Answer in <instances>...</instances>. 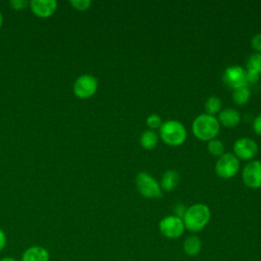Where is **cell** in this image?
Returning <instances> with one entry per match:
<instances>
[{
  "label": "cell",
  "mask_w": 261,
  "mask_h": 261,
  "mask_svg": "<svg viewBox=\"0 0 261 261\" xmlns=\"http://www.w3.org/2000/svg\"><path fill=\"white\" fill-rule=\"evenodd\" d=\"M210 219V209L207 205L196 203L186 210L182 217L184 225L191 231H200L203 229Z\"/></svg>",
  "instance_id": "obj_1"
},
{
  "label": "cell",
  "mask_w": 261,
  "mask_h": 261,
  "mask_svg": "<svg viewBox=\"0 0 261 261\" xmlns=\"http://www.w3.org/2000/svg\"><path fill=\"white\" fill-rule=\"evenodd\" d=\"M219 121L214 115L202 113L198 115L192 124L194 135L202 141H210L219 133Z\"/></svg>",
  "instance_id": "obj_2"
},
{
  "label": "cell",
  "mask_w": 261,
  "mask_h": 261,
  "mask_svg": "<svg viewBox=\"0 0 261 261\" xmlns=\"http://www.w3.org/2000/svg\"><path fill=\"white\" fill-rule=\"evenodd\" d=\"M159 133L162 141L170 146L180 145L187 138V129L185 125L180 121L174 119L162 122Z\"/></svg>",
  "instance_id": "obj_3"
},
{
  "label": "cell",
  "mask_w": 261,
  "mask_h": 261,
  "mask_svg": "<svg viewBox=\"0 0 261 261\" xmlns=\"http://www.w3.org/2000/svg\"><path fill=\"white\" fill-rule=\"evenodd\" d=\"M136 186L139 192L146 198L162 197V190L159 182L146 171H141L137 174Z\"/></svg>",
  "instance_id": "obj_4"
},
{
  "label": "cell",
  "mask_w": 261,
  "mask_h": 261,
  "mask_svg": "<svg viewBox=\"0 0 261 261\" xmlns=\"http://www.w3.org/2000/svg\"><path fill=\"white\" fill-rule=\"evenodd\" d=\"M240 168L239 158L231 153H223L215 164V172L222 178H230L237 174Z\"/></svg>",
  "instance_id": "obj_5"
},
{
  "label": "cell",
  "mask_w": 261,
  "mask_h": 261,
  "mask_svg": "<svg viewBox=\"0 0 261 261\" xmlns=\"http://www.w3.org/2000/svg\"><path fill=\"white\" fill-rule=\"evenodd\" d=\"M98 88L97 79L89 73L80 75L73 85L74 94L82 99H87L93 96Z\"/></svg>",
  "instance_id": "obj_6"
},
{
  "label": "cell",
  "mask_w": 261,
  "mask_h": 261,
  "mask_svg": "<svg viewBox=\"0 0 261 261\" xmlns=\"http://www.w3.org/2000/svg\"><path fill=\"white\" fill-rule=\"evenodd\" d=\"M159 229L164 237L169 239H176L182 234L185 225L181 218L175 215H170L160 220Z\"/></svg>",
  "instance_id": "obj_7"
},
{
  "label": "cell",
  "mask_w": 261,
  "mask_h": 261,
  "mask_svg": "<svg viewBox=\"0 0 261 261\" xmlns=\"http://www.w3.org/2000/svg\"><path fill=\"white\" fill-rule=\"evenodd\" d=\"M243 180L251 189L261 188V161L253 160L244 167Z\"/></svg>",
  "instance_id": "obj_8"
},
{
  "label": "cell",
  "mask_w": 261,
  "mask_h": 261,
  "mask_svg": "<svg viewBox=\"0 0 261 261\" xmlns=\"http://www.w3.org/2000/svg\"><path fill=\"white\" fill-rule=\"evenodd\" d=\"M233 151L238 158L243 160L252 159L258 152L257 143L250 138L244 137L238 139L233 144Z\"/></svg>",
  "instance_id": "obj_9"
},
{
  "label": "cell",
  "mask_w": 261,
  "mask_h": 261,
  "mask_svg": "<svg viewBox=\"0 0 261 261\" xmlns=\"http://www.w3.org/2000/svg\"><path fill=\"white\" fill-rule=\"evenodd\" d=\"M222 79L224 84L232 89L248 85L246 80V70L239 65L228 66L224 70Z\"/></svg>",
  "instance_id": "obj_10"
},
{
  "label": "cell",
  "mask_w": 261,
  "mask_h": 261,
  "mask_svg": "<svg viewBox=\"0 0 261 261\" xmlns=\"http://www.w3.org/2000/svg\"><path fill=\"white\" fill-rule=\"evenodd\" d=\"M29 4L32 11L40 17L52 15L57 8V2L55 0H32Z\"/></svg>",
  "instance_id": "obj_11"
},
{
  "label": "cell",
  "mask_w": 261,
  "mask_h": 261,
  "mask_svg": "<svg viewBox=\"0 0 261 261\" xmlns=\"http://www.w3.org/2000/svg\"><path fill=\"white\" fill-rule=\"evenodd\" d=\"M21 261H49V253L42 247H31L23 252Z\"/></svg>",
  "instance_id": "obj_12"
},
{
  "label": "cell",
  "mask_w": 261,
  "mask_h": 261,
  "mask_svg": "<svg viewBox=\"0 0 261 261\" xmlns=\"http://www.w3.org/2000/svg\"><path fill=\"white\" fill-rule=\"evenodd\" d=\"M241 119V115L238 110L233 108H225L220 111L218 115V121H220L224 126L232 127L236 126Z\"/></svg>",
  "instance_id": "obj_13"
},
{
  "label": "cell",
  "mask_w": 261,
  "mask_h": 261,
  "mask_svg": "<svg viewBox=\"0 0 261 261\" xmlns=\"http://www.w3.org/2000/svg\"><path fill=\"white\" fill-rule=\"evenodd\" d=\"M178 181H179V175H178L177 171H175L173 169H168L163 173V175L161 177V182H160L161 190L170 192V191L174 190V188L177 186Z\"/></svg>",
  "instance_id": "obj_14"
},
{
  "label": "cell",
  "mask_w": 261,
  "mask_h": 261,
  "mask_svg": "<svg viewBox=\"0 0 261 261\" xmlns=\"http://www.w3.org/2000/svg\"><path fill=\"white\" fill-rule=\"evenodd\" d=\"M184 251L189 256H196L201 251V241L196 236H190L184 242Z\"/></svg>",
  "instance_id": "obj_15"
},
{
  "label": "cell",
  "mask_w": 261,
  "mask_h": 261,
  "mask_svg": "<svg viewBox=\"0 0 261 261\" xmlns=\"http://www.w3.org/2000/svg\"><path fill=\"white\" fill-rule=\"evenodd\" d=\"M158 139H159L158 135L154 130L147 129L141 135L140 143L143 148H145L147 150H151L156 147V145L158 143Z\"/></svg>",
  "instance_id": "obj_16"
},
{
  "label": "cell",
  "mask_w": 261,
  "mask_h": 261,
  "mask_svg": "<svg viewBox=\"0 0 261 261\" xmlns=\"http://www.w3.org/2000/svg\"><path fill=\"white\" fill-rule=\"evenodd\" d=\"M250 95H251L250 89L248 88L247 85H245V86H242V87L233 89L232 100L234 101L236 104L243 105V104H245L249 100Z\"/></svg>",
  "instance_id": "obj_17"
},
{
  "label": "cell",
  "mask_w": 261,
  "mask_h": 261,
  "mask_svg": "<svg viewBox=\"0 0 261 261\" xmlns=\"http://www.w3.org/2000/svg\"><path fill=\"white\" fill-rule=\"evenodd\" d=\"M221 107V100L217 96H210L205 102V110L207 114H216Z\"/></svg>",
  "instance_id": "obj_18"
},
{
  "label": "cell",
  "mask_w": 261,
  "mask_h": 261,
  "mask_svg": "<svg viewBox=\"0 0 261 261\" xmlns=\"http://www.w3.org/2000/svg\"><path fill=\"white\" fill-rule=\"evenodd\" d=\"M247 70L261 73V53L252 54L247 61Z\"/></svg>",
  "instance_id": "obj_19"
},
{
  "label": "cell",
  "mask_w": 261,
  "mask_h": 261,
  "mask_svg": "<svg viewBox=\"0 0 261 261\" xmlns=\"http://www.w3.org/2000/svg\"><path fill=\"white\" fill-rule=\"evenodd\" d=\"M207 149L213 156L219 157L224 153V145L220 140H217V139H212L208 141Z\"/></svg>",
  "instance_id": "obj_20"
},
{
  "label": "cell",
  "mask_w": 261,
  "mask_h": 261,
  "mask_svg": "<svg viewBox=\"0 0 261 261\" xmlns=\"http://www.w3.org/2000/svg\"><path fill=\"white\" fill-rule=\"evenodd\" d=\"M146 122L150 128H160V126L162 124L161 117L157 114H150L147 117Z\"/></svg>",
  "instance_id": "obj_21"
},
{
  "label": "cell",
  "mask_w": 261,
  "mask_h": 261,
  "mask_svg": "<svg viewBox=\"0 0 261 261\" xmlns=\"http://www.w3.org/2000/svg\"><path fill=\"white\" fill-rule=\"evenodd\" d=\"M69 2L77 10H87L92 4L90 0H70Z\"/></svg>",
  "instance_id": "obj_22"
},
{
  "label": "cell",
  "mask_w": 261,
  "mask_h": 261,
  "mask_svg": "<svg viewBox=\"0 0 261 261\" xmlns=\"http://www.w3.org/2000/svg\"><path fill=\"white\" fill-rule=\"evenodd\" d=\"M252 46L253 48L257 51V53H261V33L256 34L253 38H252Z\"/></svg>",
  "instance_id": "obj_23"
},
{
  "label": "cell",
  "mask_w": 261,
  "mask_h": 261,
  "mask_svg": "<svg viewBox=\"0 0 261 261\" xmlns=\"http://www.w3.org/2000/svg\"><path fill=\"white\" fill-rule=\"evenodd\" d=\"M10 4H11V6H12L14 9L20 10V9L24 8V7L29 4V2H28V1H24V0H11V1H10Z\"/></svg>",
  "instance_id": "obj_24"
},
{
  "label": "cell",
  "mask_w": 261,
  "mask_h": 261,
  "mask_svg": "<svg viewBox=\"0 0 261 261\" xmlns=\"http://www.w3.org/2000/svg\"><path fill=\"white\" fill-rule=\"evenodd\" d=\"M253 128L256 134L261 136V114L258 115L257 117H255V119L253 121Z\"/></svg>",
  "instance_id": "obj_25"
},
{
  "label": "cell",
  "mask_w": 261,
  "mask_h": 261,
  "mask_svg": "<svg viewBox=\"0 0 261 261\" xmlns=\"http://www.w3.org/2000/svg\"><path fill=\"white\" fill-rule=\"evenodd\" d=\"M186 210H187V209H185V206H184V205L177 204V205L174 207L175 216H177V217H179V218L182 219V217H184V215H185V213H186Z\"/></svg>",
  "instance_id": "obj_26"
},
{
  "label": "cell",
  "mask_w": 261,
  "mask_h": 261,
  "mask_svg": "<svg viewBox=\"0 0 261 261\" xmlns=\"http://www.w3.org/2000/svg\"><path fill=\"white\" fill-rule=\"evenodd\" d=\"M6 244V237H5V233L3 232L2 229H0V251L4 248Z\"/></svg>",
  "instance_id": "obj_27"
},
{
  "label": "cell",
  "mask_w": 261,
  "mask_h": 261,
  "mask_svg": "<svg viewBox=\"0 0 261 261\" xmlns=\"http://www.w3.org/2000/svg\"><path fill=\"white\" fill-rule=\"evenodd\" d=\"M0 261H17V260L12 257H4V258L0 259Z\"/></svg>",
  "instance_id": "obj_28"
},
{
  "label": "cell",
  "mask_w": 261,
  "mask_h": 261,
  "mask_svg": "<svg viewBox=\"0 0 261 261\" xmlns=\"http://www.w3.org/2000/svg\"><path fill=\"white\" fill-rule=\"evenodd\" d=\"M2 21H3V18H2V14H1V12H0V28H1V25H2Z\"/></svg>",
  "instance_id": "obj_29"
}]
</instances>
